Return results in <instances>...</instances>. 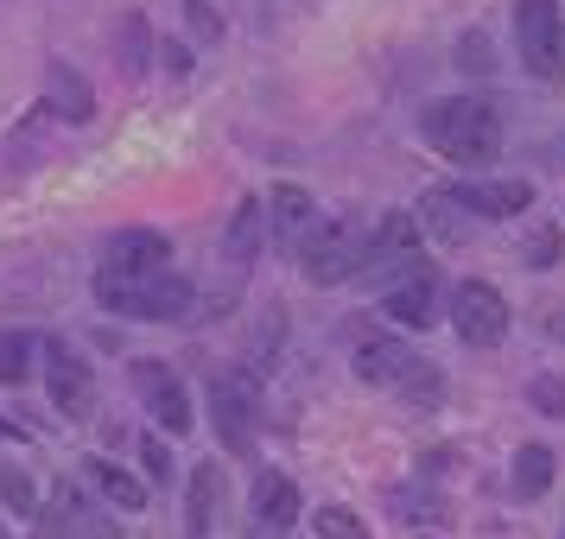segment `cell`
Wrapping results in <instances>:
<instances>
[{
    "instance_id": "1",
    "label": "cell",
    "mask_w": 565,
    "mask_h": 539,
    "mask_svg": "<svg viewBox=\"0 0 565 539\" xmlns=\"http://www.w3.org/2000/svg\"><path fill=\"white\" fill-rule=\"evenodd\" d=\"M419 133H426L451 165H463V172H483L489 159L502 153V115H495L483 96H438V103H426Z\"/></svg>"
},
{
    "instance_id": "2",
    "label": "cell",
    "mask_w": 565,
    "mask_h": 539,
    "mask_svg": "<svg viewBox=\"0 0 565 539\" xmlns=\"http://www.w3.org/2000/svg\"><path fill=\"white\" fill-rule=\"evenodd\" d=\"M96 299H103L115 317H140V324H179V317H191V305H198V292H191V280H179V273H128V267H103L96 273Z\"/></svg>"
},
{
    "instance_id": "3",
    "label": "cell",
    "mask_w": 565,
    "mask_h": 539,
    "mask_svg": "<svg viewBox=\"0 0 565 539\" xmlns=\"http://www.w3.org/2000/svg\"><path fill=\"white\" fill-rule=\"evenodd\" d=\"M514 52L540 83L565 77V13L559 0H514Z\"/></svg>"
},
{
    "instance_id": "4",
    "label": "cell",
    "mask_w": 565,
    "mask_h": 539,
    "mask_svg": "<svg viewBox=\"0 0 565 539\" xmlns=\"http://www.w3.org/2000/svg\"><path fill=\"white\" fill-rule=\"evenodd\" d=\"M128 381H134V394H140V407L153 412L159 432H191V419H198V412H191L184 375L166 356H134L128 362Z\"/></svg>"
},
{
    "instance_id": "5",
    "label": "cell",
    "mask_w": 565,
    "mask_h": 539,
    "mask_svg": "<svg viewBox=\"0 0 565 539\" xmlns=\"http://www.w3.org/2000/svg\"><path fill=\"white\" fill-rule=\"evenodd\" d=\"M362 255H369V241L356 235V223H324L318 216V229L306 235V248H299V267H306L311 285H337V280H356L362 273Z\"/></svg>"
},
{
    "instance_id": "6",
    "label": "cell",
    "mask_w": 565,
    "mask_h": 539,
    "mask_svg": "<svg viewBox=\"0 0 565 539\" xmlns=\"http://www.w3.org/2000/svg\"><path fill=\"white\" fill-rule=\"evenodd\" d=\"M451 331L470 343V349H495L509 336V299L489 280H463L451 292Z\"/></svg>"
},
{
    "instance_id": "7",
    "label": "cell",
    "mask_w": 565,
    "mask_h": 539,
    "mask_svg": "<svg viewBox=\"0 0 565 539\" xmlns=\"http://www.w3.org/2000/svg\"><path fill=\"white\" fill-rule=\"evenodd\" d=\"M382 311L401 324V331H433L438 324V273H433V260L419 255L413 267H401V273L382 285Z\"/></svg>"
},
{
    "instance_id": "8",
    "label": "cell",
    "mask_w": 565,
    "mask_h": 539,
    "mask_svg": "<svg viewBox=\"0 0 565 539\" xmlns=\"http://www.w3.org/2000/svg\"><path fill=\"white\" fill-rule=\"evenodd\" d=\"M45 394H52V407L64 412V419H83L89 412V400H96V375H89V362L71 349V343H57V336H45Z\"/></svg>"
},
{
    "instance_id": "9",
    "label": "cell",
    "mask_w": 565,
    "mask_h": 539,
    "mask_svg": "<svg viewBox=\"0 0 565 539\" xmlns=\"http://www.w3.org/2000/svg\"><path fill=\"white\" fill-rule=\"evenodd\" d=\"M426 255L419 248V216H407V209H387L382 229L369 235V255H362V280H394L401 267H413V260Z\"/></svg>"
},
{
    "instance_id": "10",
    "label": "cell",
    "mask_w": 565,
    "mask_h": 539,
    "mask_svg": "<svg viewBox=\"0 0 565 539\" xmlns=\"http://www.w3.org/2000/svg\"><path fill=\"white\" fill-rule=\"evenodd\" d=\"M255 381L248 375H210V419H216V438L230 451H248L255 438Z\"/></svg>"
},
{
    "instance_id": "11",
    "label": "cell",
    "mask_w": 565,
    "mask_h": 539,
    "mask_svg": "<svg viewBox=\"0 0 565 539\" xmlns=\"http://www.w3.org/2000/svg\"><path fill=\"white\" fill-rule=\"evenodd\" d=\"M248 539H286L292 520H299V483L280 476V470H260L255 476V495H248Z\"/></svg>"
},
{
    "instance_id": "12",
    "label": "cell",
    "mask_w": 565,
    "mask_h": 539,
    "mask_svg": "<svg viewBox=\"0 0 565 539\" xmlns=\"http://www.w3.org/2000/svg\"><path fill=\"white\" fill-rule=\"evenodd\" d=\"M445 191L458 197V209L483 216V223H509V216H521L534 204V184L527 179H477V184H445Z\"/></svg>"
},
{
    "instance_id": "13",
    "label": "cell",
    "mask_w": 565,
    "mask_h": 539,
    "mask_svg": "<svg viewBox=\"0 0 565 539\" xmlns=\"http://www.w3.org/2000/svg\"><path fill=\"white\" fill-rule=\"evenodd\" d=\"M267 229L280 248H306V235L318 229V204H311L306 184H274L267 191Z\"/></svg>"
},
{
    "instance_id": "14",
    "label": "cell",
    "mask_w": 565,
    "mask_h": 539,
    "mask_svg": "<svg viewBox=\"0 0 565 539\" xmlns=\"http://www.w3.org/2000/svg\"><path fill=\"white\" fill-rule=\"evenodd\" d=\"M172 260V241L159 229H115L103 241V267H128V273H159Z\"/></svg>"
},
{
    "instance_id": "15",
    "label": "cell",
    "mask_w": 565,
    "mask_h": 539,
    "mask_svg": "<svg viewBox=\"0 0 565 539\" xmlns=\"http://www.w3.org/2000/svg\"><path fill=\"white\" fill-rule=\"evenodd\" d=\"M45 108H52L57 121H89L96 115V89L83 83V71L71 57H52L45 64Z\"/></svg>"
},
{
    "instance_id": "16",
    "label": "cell",
    "mask_w": 565,
    "mask_h": 539,
    "mask_svg": "<svg viewBox=\"0 0 565 539\" xmlns=\"http://www.w3.org/2000/svg\"><path fill=\"white\" fill-rule=\"evenodd\" d=\"M413 349L407 343H394V336H362L356 343V375L362 381H375V387H401L413 375Z\"/></svg>"
},
{
    "instance_id": "17",
    "label": "cell",
    "mask_w": 565,
    "mask_h": 539,
    "mask_svg": "<svg viewBox=\"0 0 565 539\" xmlns=\"http://www.w3.org/2000/svg\"><path fill=\"white\" fill-rule=\"evenodd\" d=\"M83 476L103 488V502H115L121 514H140L147 508V476H134V470H121V463H108V457H83Z\"/></svg>"
},
{
    "instance_id": "18",
    "label": "cell",
    "mask_w": 565,
    "mask_h": 539,
    "mask_svg": "<svg viewBox=\"0 0 565 539\" xmlns=\"http://www.w3.org/2000/svg\"><path fill=\"white\" fill-rule=\"evenodd\" d=\"M260 235H267V204H260V197H242V204H235V216H230V235H223L235 273H248V267H255Z\"/></svg>"
},
{
    "instance_id": "19",
    "label": "cell",
    "mask_w": 565,
    "mask_h": 539,
    "mask_svg": "<svg viewBox=\"0 0 565 539\" xmlns=\"http://www.w3.org/2000/svg\"><path fill=\"white\" fill-rule=\"evenodd\" d=\"M216 488H223V463H198L184 483V539H204L216 520Z\"/></svg>"
},
{
    "instance_id": "20",
    "label": "cell",
    "mask_w": 565,
    "mask_h": 539,
    "mask_svg": "<svg viewBox=\"0 0 565 539\" xmlns=\"http://www.w3.org/2000/svg\"><path fill=\"white\" fill-rule=\"evenodd\" d=\"M553 451H546V444H521V451H514V470H509V495L514 502H540V495H546V488H553Z\"/></svg>"
},
{
    "instance_id": "21",
    "label": "cell",
    "mask_w": 565,
    "mask_h": 539,
    "mask_svg": "<svg viewBox=\"0 0 565 539\" xmlns=\"http://www.w3.org/2000/svg\"><path fill=\"white\" fill-rule=\"evenodd\" d=\"M45 356V336L32 331H0V387L32 381V362Z\"/></svg>"
},
{
    "instance_id": "22",
    "label": "cell",
    "mask_w": 565,
    "mask_h": 539,
    "mask_svg": "<svg viewBox=\"0 0 565 539\" xmlns=\"http://www.w3.org/2000/svg\"><path fill=\"white\" fill-rule=\"evenodd\" d=\"M419 209H426V229H433L438 241H463V235H470V223L458 216V197H451V191H433Z\"/></svg>"
},
{
    "instance_id": "23",
    "label": "cell",
    "mask_w": 565,
    "mask_h": 539,
    "mask_svg": "<svg viewBox=\"0 0 565 539\" xmlns=\"http://www.w3.org/2000/svg\"><path fill=\"white\" fill-rule=\"evenodd\" d=\"M0 502L13 514H39V483L26 463H0Z\"/></svg>"
},
{
    "instance_id": "24",
    "label": "cell",
    "mask_w": 565,
    "mask_h": 539,
    "mask_svg": "<svg viewBox=\"0 0 565 539\" xmlns=\"http://www.w3.org/2000/svg\"><path fill=\"white\" fill-rule=\"evenodd\" d=\"M401 394H407L413 407H438L445 400V375H438L433 362H413V375L401 381Z\"/></svg>"
},
{
    "instance_id": "25",
    "label": "cell",
    "mask_w": 565,
    "mask_h": 539,
    "mask_svg": "<svg viewBox=\"0 0 565 539\" xmlns=\"http://www.w3.org/2000/svg\"><path fill=\"white\" fill-rule=\"evenodd\" d=\"M140 476H147L153 488L172 483V451H166V438L159 432H140Z\"/></svg>"
},
{
    "instance_id": "26",
    "label": "cell",
    "mask_w": 565,
    "mask_h": 539,
    "mask_svg": "<svg viewBox=\"0 0 565 539\" xmlns=\"http://www.w3.org/2000/svg\"><path fill=\"white\" fill-rule=\"evenodd\" d=\"M311 520H318V539H369V527L356 520V508H337V502L318 508Z\"/></svg>"
},
{
    "instance_id": "27",
    "label": "cell",
    "mask_w": 565,
    "mask_h": 539,
    "mask_svg": "<svg viewBox=\"0 0 565 539\" xmlns=\"http://www.w3.org/2000/svg\"><path fill=\"white\" fill-rule=\"evenodd\" d=\"M527 400H534L546 419H565V381L559 375H534V381H527Z\"/></svg>"
},
{
    "instance_id": "28",
    "label": "cell",
    "mask_w": 565,
    "mask_h": 539,
    "mask_svg": "<svg viewBox=\"0 0 565 539\" xmlns=\"http://www.w3.org/2000/svg\"><path fill=\"white\" fill-rule=\"evenodd\" d=\"M559 248H565V235L546 223L540 235H527V267H553V260H559Z\"/></svg>"
},
{
    "instance_id": "29",
    "label": "cell",
    "mask_w": 565,
    "mask_h": 539,
    "mask_svg": "<svg viewBox=\"0 0 565 539\" xmlns=\"http://www.w3.org/2000/svg\"><path fill=\"white\" fill-rule=\"evenodd\" d=\"M140 45H147V26H140V20H128V26H121V64H128V71H147V57H140Z\"/></svg>"
},
{
    "instance_id": "30",
    "label": "cell",
    "mask_w": 565,
    "mask_h": 539,
    "mask_svg": "<svg viewBox=\"0 0 565 539\" xmlns=\"http://www.w3.org/2000/svg\"><path fill=\"white\" fill-rule=\"evenodd\" d=\"M458 64H463V71H489V57H483V39H477V32H470V39L458 45Z\"/></svg>"
},
{
    "instance_id": "31",
    "label": "cell",
    "mask_w": 565,
    "mask_h": 539,
    "mask_svg": "<svg viewBox=\"0 0 565 539\" xmlns=\"http://www.w3.org/2000/svg\"><path fill=\"white\" fill-rule=\"evenodd\" d=\"M184 7H191V20H198V32H204V39H216V13H210L204 0H184Z\"/></svg>"
},
{
    "instance_id": "32",
    "label": "cell",
    "mask_w": 565,
    "mask_h": 539,
    "mask_svg": "<svg viewBox=\"0 0 565 539\" xmlns=\"http://www.w3.org/2000/svg\"><path fill=\"white\" fill-rule=\"evenodd\" d=\"M553 159H559V165H565V140H559V147H553Z\"/></svg>"
},
{
    "instance_id": "33",
    "label": "cell",
    "mask_w": 565,
    "mask_h": 539,
    "mask_svg": "<svg viewBox=\"0 0 565 539\" xmlns=\"http://www.w3.org/2000/svg\"><path fill=\"white\" fill-rule=\"evenodd\" d=\"M553 331H559V336H565V317H553Z\"/></svg>"
},
{
    "instance_id": "34",
    "label": "cell",
    "mask_w": 565,
    "mask_h": 539,
    "mask_svg": "<svg viewBox=\"0 0 565 539\" xmlns=\"http://www.w3.org/2000/svg\"><path fill=\"white\" fill-rule=\"evenodd\" d=\"M0 432H7V425H0Z\"/></svg>"
},
{
    "instance_id": "35",
    "label": "cell",
    "mask_w": 565,
    "mask_h": 539,
    "mask_svg": "<svg viewBox=\"0 0 565 539\" xmlns=\"http://www.w3.org/2000/svg\"><path fill=\"white\" fill-rule=\"evenodd\" d=\"M559 539H565V533H559Z\"/></svg>"
}]
</instances>
